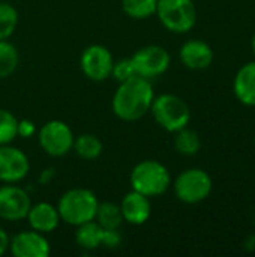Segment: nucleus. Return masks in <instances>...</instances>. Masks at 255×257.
Masks as SVG:
<instances>
[{
	"instance_id": "f257e3e1",
	"label": "nucleus",
	"mask_w": 255,
	"mask_h": 257,
	"mask_svg": "<svg viewBox=\"0 0 255 257\" xmlns=\"http://www.w3.org/2000/svg\"><path fill=\"white\" fill-rule=\"evenodd\" d=\"M153 98L155 92L150 81L144 77L134 75L119 83L113 96V111L119 119L134 122L150 111Z\"/></svg>"
},
{
	"instance_id": "f03ea898",
	"label": "nucleus",
	"mask_w": 255,
	"mask_h": 257,
	"mask_svg": "<svg viewBox=\"0 0 255 257\" xmlns=\"http://www.w3.org/2000/svg\"><path fill=\"white\" fill-rule=\"evenodd\" d=\"M98 197L87 188H71L68 190L57 203L60 220L69 226H80L92 221L98 211Z\"/></svg>"
},
{
	"instance_id": "7ed1b4c3",
	"label": "nucleus",
	"mask_w": 255,
	"mask_h": 257,
	"mask_svg": "<svg viewBox=\"0 0 255 257\" xmlns=\"http://www.w3.org/2000/svg\"><path fill=\"white\" fill-rule=\"evenodd\" d=\"M129 181L132 190L147 197L161 196L171 185L168 169L156 160H144L134 166Z\"/></svg>"
},
{
	"instance_id": "20e7f679",
	"label": "nucleus",
	"mask_w": 255,
	"mask_h": 257,
	"mask_svg": "<svg viewBox=\"0 0 255 257\" xmlns=\"http://www.w3.org/2000/svg\"><path fill=\"white\" fill-rule=\"evenodd\" d=\"M150 111L156 123L168 133H176L188 126L191 120L189 105L180 96L173 93L155 96Z\"/></svg>"
},
{
	"instance_id": "39448f33",
	"label": "nucleus",
	"mask_w": 255,
	"mask_h": 257,
	"mask_svg": "<svg viewBox=\"0 0 255 257\" xmlns=\"http://www.w3.org/2000/svg\"><path fill=\"white\" fill-rule=\"evenodd\" d=\"M156 14L162 26L174 33H186L197 23V8L192 0H158Z\"/></svg>"
},
{
	"instance_id": "423d86ee",
	"label": "nucleus",
	"mask_w": 255,
	"mask_h": 257,
	"mask_svg": "<svg viewBox=\"0 0 255 257\" xmlns=\"http://www.w3.org/2000/svg\"><path fill=\"white\" fill-rule=\"evenodd\" d=\"M212 178L203 169L183 170L174 181L176 197L188 205H195L206 200L212 193Z\"/></svg>"
},
{
	"instance_id": "0eeeda50",
	"label": "nucleus",
	"mask_w": 255,
	"mask_h": 257,
	"mask_svg": "<svg viewBox=\"0 0 255 257\" xmlns=\"http://www.w3.org/2000/svg\"><path fill=\"white\" fill-rule=\"evenodd\" d=\"M39 145L51 157H63L72 151L74 133L63 120H48L39 130Z\"/></svg>"
},
{
	"instance_id": "6e6552de",
	"label": "nucleus",
	"mask_w": 255,
	"mask_h": 257,
	"mask_svg": "<svg viewBox=\"0 0 255 257\" xmlns=\"http://www.w3.org/2000/svg\"><path fill=\"white\" fill-rule=\"evenodd\" d=\"M135 75L144 77L147 80L155 78L167 72L171 63L170 53L159 45H147L140 48L131 57Z\"/></svg>"
},
{
	"instance_id": "1a4fd4ad",
	"label": "nucleus",
	"mask_w": 255,
	"mask_h": 257,
	"mask_svg": "<svg viewBox=\"0 0 255 257\" xmlns=\"http://www.w3.org/2000/svg\"><path fill=\"white\" fill-rule=\"evenodd\" d=\"M113 54L104 45H90L87 47L80 57V66L83 74L92 81H104L111 77L113 71Z\"/></svg>"
},
{
	"instance_id": "9d476101",
	"label": "nucleus",
	"mask_w": 255,
	"mask_h": 257,
	"mask_svg": "<svg viewBox=\"0 0 255 257\" xmlns=\"http://www.w3.org/2000/svg\"><path fill=\"white\" fill-rule=\"evenodd\" d=\"M32 206L26 190L17 185L0 187V218L6 221H20L27 217Z\"/></svg>"
},
{
	"instance_id": "9b49d317",
	"label": "nucleus",
	"mask_w": 255,
	"mask_h": 257,
	"mask_svg": "<svg viewBox=\"0 0 255 257\" xmlns=\"http://www.w3.org/2000/svg\"><path fill=\"white\" fill-rule=\"evenodd\" d=\"M30 170L27 155L11 145L0 146V181L5 184H15L23 181Z\"/></svg>"
},
{
	"instance_id": "f8f14e48",
	"label": "nucleus",
	"mask_w": 255,
	"mask_h": 257,
	"mask_svg": "<svg viewBox=\"0 0 255 257\" xmlns=\"http://www.w3.org/2000/svg\"><path fill=\"white\" fill-rule=\"evenodd\" d=\"M9 250L15 257H47L50 242L44 233L32 229L17 233L9 242Z\"/></svg>"
},
{
	"instance_id": "ddd939ff",
	"label": "nucleus",
	"mask_w": 255,
	"mask_h": 257,
	"mask_svg": "<svg viewBox=\"0 0 255 257\" xmlns=\"http://www.w3.org/2000/svg\"><path fill=\"white\" fill-rule=\"evenodd\" d=\"M179 57L188 69L201 71L212 65L213 50L201 39H189L180 47Z\"/></svg>"
},
{
	"instance_id": "4468645a",
	"label": "nucleus",
	"mask_w": 255,
	"mask_h": 257,
	"mask_svg": "<svg viewBox=\"0 0 255 257\" xmlns=\"http://www.w3.org/2000/svg\"><path fill=\"white\" fill-rule=\"evenodd\" d=\"M120 209H122L123 221L134 226L144 224L152 214V205L149 197L135 190H132L123 197Z\"/></svg>"
},
{
	"instance_id": "2eb2a0df",
	"label": "nucleus",
	"mask_w": 255,
	"mask_h": 257,
	"mask_svg": "<svg viewBox=\"0 0 255 257\" xmlns=\"http://www.w3.org/2000/svg\"><path fill=\"white\" fill-rule=\"evenodd\" d=\"M29 224L33 230L41 232V233H51L53 230L57 229L60 220L57 206H53L51 203L47 202H39L36 205H32L27 217Z\"/></svg>"
},
{
	"instance_id": "dca6fc26",
	"label": "nucleus",
	"mask_w": 255,
	"mask_h": 257,
	"mask_svg": "<svg viewBox=\"0 0 255 257\" xmlns=\"http://www.w3.org/2000/svg\"><path fill=\"white\" fill-rule=\"evenodd\" d=\"M233 90L236 98L249 107H255V62L245 63L236 74Z\"/></svg>"
},
{
	"instance_id": "f3484780",
	"label": "nucleus",
	"mask_w": 255,
	"mask_h": 257,
	"mask_svg": "<svg viewBox=\"0 0 255 257\" xmlns=\"http://www.w3.org/2000/svg\"><path fill=\"white\" fill-rule=\"evenodd\" d=\"M102 235L104 229L95 220H92L77 226L75 241L84 250H95L98 247H102Z\"/></svg>"
},
{
	"instance_id": "a211bd4d",
	"label": "nucleus",
	"mask_w": 255,
	"mask_h": 257,
	"mask_svg": "<svg viewBox=\"0 0 255 257\" xmlns=\"http://www.w3.org/2000/svg\"><path fill=\"white\" fill-rule=\"evenodd\" d=\"M72 149L80 158L92 161V160H96L102 154V142L99 140L98 136L86 133L74 139Z\"/></svg>"
},
{
	"instance_id": "6ab92c4d",
	"label": "nucleus",
	"mask_w": 255,
	"mask_h": 257,
	"mask_svg": "<svg viewBox=\"0 0 255 257\" xmlns=\"http://www.w3.org/2000/svg\"><path fill=\"white\" fill-rule=\"evenodd\" d=\"M95 221L102 229H119L123 223V215L120 205H116L113 202H102L98 205Z\"/></svg>"
},
{
	"instance_id": "aec40b11",
	"label": "nucleus",
	"mask_w": 255,
	"mask_h": 257,
	"mask_svg": "<svg viewBox=\"0 0 255 257\" xmlns=\"http://www.w3.org/2000/svg\"><path fill=\"white\" fill-rule=\"evenodd\" d=\"M174 148L179 154L186 155V157H192L195 155L200 148H201V140L200 136L189 128H182L179 131H176V137H174Z\"/></svg>"
},
{
	"instance_id": "412c9836",
	"label": "nucleus",
	"mask_w": 255,
	"mask_h": 257,
	"mask_svg": "<svg viewBox=\"0 0 255 257\" xmlns=\"http://www.w3.org/2000/svg\"><path fill=\"white\" fill-rule=\"evenodd\" d=\"M158 0H122L123 12L134 20H144L156 14Z\"/></svg>"
},
{
	"instance_id": "4be33fe9",
	"label": "nucleus",
	"mask_w": 255,
	"mask_h": 257,
	"mask_svg": "<svg viewBox=\"0 0 255 257\" xmlns=\"http://www.w3.org/2000/svg\"><path fill=\"white\" fill-rule=\"evenodd\" d=\"M20 56L17 48L6 39L0 41V78H6L17 69Z\"/></svg>"
},
{
	"instance_id": "5701e85b",
	"label": "nucleus",
	"mask_w": 255,
	"mask_h": 257,
	"mask_svg": "<svg viewBox=\"0 0 255 257\" xmlns=\"http://www.w3.org/2000/svg\"><path fill=\"white\" fill-rule=\"evenodd\" d=\"M17 24H18L17 9L6 2H0V41L8 39L15 32Z\"/></svg>"
},
{
	"instance_id": "b1692460",
	"label": "nucleus",
	"mask_w": 255,
	"mask_h": 257,
	"mask_svg": "<svg viewBox=\"0 0 255 257\" xmlns=\"http://www.w3.org/2000/svg\"><path fill=\"white\" fill-rule=\"evenodd\" d=\"M17 126H18V119L8 110L0 108V146L2 145H9L17 139Z\"/></svg>"
},
{
	"instance_id": "393cba45",
	"label": "nucleus",
	"mask_w": 255,
	"mask_h": 257,
	"mask_svg": "<svg viewBox=\"0 0 255 257\" xmlns=\"http://www.w3.org/2000/svg\"><path fill=\"white\" fill-rule=\"evenodd\" d=\"M111 75L120 83V81H125L131 77L135 75V71H134V65H132V60L131 57L129 59H122V60H117L113 63V71H111Z\"/></svg>"
},
{
	"instance_id": "a878e982",
	"label": "nucleus",
	"mask_w": 255,
	"mask_h": 257,
	"mask_svg": "<svg viewBox=\"0 0 255 257\" xmlns=\"http://www.w3.org/2000/svg\"><path fill=\"white\" fill-rule=\"evenodd\" d=\"M122 242V235L119 229H104L102 235V247L107 248H117Z\"/></svg>"
},
{
	"instance_id": "bb28decb",
	"label": "nucleus",
	"mask_w": 255,
	"mask_h": 257,
	"mask_svg": "<svg viewBox=\"0 0 255 257\" xmlns=\"http://www.w3.org/2000/svg\"><path fill=\"white\" fill-rule=\"evenodd\" d=\"M36 133V125L29 120V119H23L18 120V126H17V136L23 137V139H30L33 137Z\"/></svg>"
},
{
	"instance_id": "cd10ccee",
	"label": "nucleus",
	"mask_w": 255,
	"mask_h": 257,
	"mask_svg": "<svg viewBox=\"0 0 255 257\" xmlns=\"http://www.w3.org/2000/svg\"><path fill=\"white\" fill-rule=\"evenodd\" d=\"M9 242H11V239H9L8 233L3 229H0V256L6 253V250L9 248Z\"/></svg>"
},
{
	"instance_id": "c85d7f7f",
	"label": "nucleus",
	"mask_w": 255,
	"mask_h": 257,
	"mask_svg": "<svg viewBox=\"0 0 255 257\" xmlns=\"http://www.w3.org/2000/svg\"><path fill=\"white\" fill-rule=\"evenodd\" d=\"M252 51H254V54H255V35H254V38H252Z\"/></svg>"
},
{
	"instance_id": "c756f323",
	"label": "nucleus",
	"mask_w": 255,
	"mask_h": 257,
	"mask_svg": "<svg viewBox=\"0 0 255 257\" xmlns=\"http://www.w3.org/2000/svg\"><path fill=\"white\" fill-rule=\"evenodd\" d=\"M254 145H255V139H254Z\"/></svg>"
}]
</instances>
